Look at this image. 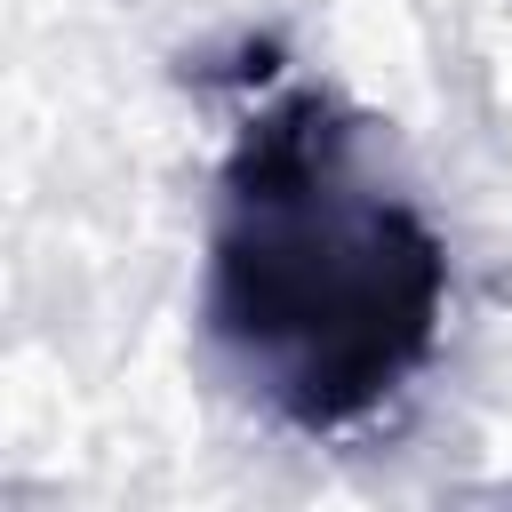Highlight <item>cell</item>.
<instances>
[{
    "instance_id": "cell-1",
    "label": "cell",
    "mask_w": 512,
    "mask_h": 512,
    "mask_svg": "<svg viewBox=\"0 0 512 512\" xmlns=\"http://www.w3.org/2000/svg\"><path fill=\"white\" fill-rule=\"evenodd\" d=\"M440 320L448 248L384 168L376 120L320 80L248 104L200 272V328L232 384L272 424L336 440L424 376Z\"/></svg>"
}]
</instances>
